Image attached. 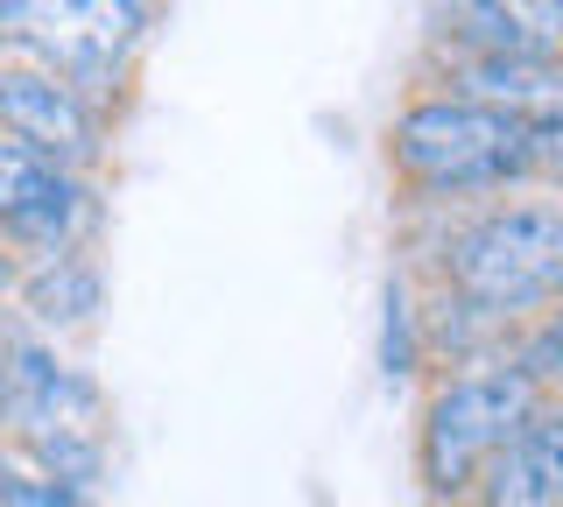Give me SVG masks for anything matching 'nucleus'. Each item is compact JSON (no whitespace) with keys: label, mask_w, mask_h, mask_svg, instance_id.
Listing matches in <instances>:
<instances>
[{"label":"nucleus","mask_w":563,"mask_h":507,"mask_svg":"<svg viewBox=\"0 0 563 507\" xmlns=\"http://www.w3.org/2000/svg\"><path fill=\"white\" fill-rule=\"evenodd\" d=\"M437 289L500 324L507 339L563 304V205L556 198H493L444 225L430 254Z\"/></svg>","instance_id":"obj_1"},{"label":"nucleus","mask_w":563,"mask_h":507,"mask_svg":"<svg viewBox=\"0 0 563 507\" xmlns=\"http://www.w3.org/2000/svg\"><path fill=\"white\" fill-rule=\"evenodd\" d=\"M528 142L521 120L430 85L387 120V169L416 212H472L528 184Z\"/></svg>","instance_id":"obj_2"},{"label":"nucleus","mask_w":563,"mask_h":507,"mask_svg":"<svg viewBox=\"0 0 563 507\" xmlns=\"http://www.w3.org/2000/svg\"><path fill=\"white\" fill-rule=\"evenodd\" d=\"M528 409H536V388H528L521 366H507V353L479 360V366H457V374H437L430 395H422V416H416L422 494L437 507H465L486 459L521 430Z\"/></svg>","instance_id":"obj_3"},{"label":"nucleus","mask_w":563,"mask_h":507,"mask_svg":"<svg viewBox=\"0 0 563 507\" xmlns=\"http://www.w3.org/2000/svg\"><path fill=\"white\" fill-rule=\"evenodd\" d=\"M106 225V190L99 177H70V169L29 155L22 142H0V240L29 261L49 254H92Z\"/></svg>","instance_id":"obj_4"},{"label":"nucleus","mask_w":563,"mask_h":507,"mask_svg":"<svg viewBox=\"0 0 563 507\" xmlns=\"http://www.w3.org/2000/svg\"><path fill=\"white\" fill-rule=\"evenodd\" d=\"M0 142H22L29 155L70 169V177H99L106 148H113V120H99L49 71L0 64Z\"/></svg>","instance_id":"obj_5"},{"label":"nucleus","mask_w":563,"mask_h":507,"mask_svg":"<svg viewBox=\"0 0 563 507\" xmlns=\"http://www.w3.org/2000/svg\"><path fill=\"white\" fill-rule=\"evenodd\" d=\"M465 507H563V388L536 395L521 430L486 459Z\"/></svg>","instance_id":"obj_6"},{"label":"nucleus","mask_w":563,"mask_h":507,"mask_svg":"<svg viewBox=\"0 0 563 507\" xmlns=\"http://www.w3.org/2000/svg\"><path fill=\"white\" fill-rule=\"evenodd\" d=\"M444 92L479 99V107L521 120L528 134L563 128V49H536V57H465L444 64Z\"/></svg>","instance_id":"obj_7"},{"label":"nucleus","mask_w":563,"mask_h":507,"mask_svg":"<svg viewBox=\"0 0 563 507\" xmlns=\"http://www.w3.org/2000/svg\"><path fill=\"white\" fill-rule=\"evenodd\" d=\"M14 310L43 331V339H78V331L99 324L106 310V268L99 254H49L22 268V289H14Z\"/></svg>","instance_id":"obj_8"},{"label":"nucleus","mask_w":563,"mask_h":507,"mask_svg":"<svg viewBox=\"0 0 563 507\" xmlns=\"http://www.w3.org/2000/svg\"><path fill=\"white\" fill-rule=\"evenodd\" d=\"M430 43L444 64L465 57H536V49H556L542 36L536 8H507V0H457V8L430 14Z\"/></svg>","instance_id":"obj_9"},{"label":"nucleus","mask_w":563,"mask_h":507,"mask_svg":"<svg viewBox=\"0 0 563 507\" xmlns=\"http://www.w3.org/2000/svg\"><path fill=\"white\" fill-rule=\"evenodd\" d=\"M380 374L387 381L422 374V296L409 268H387L380 283Z\"/></svg>","instance_id":"obj_10"},{"label":"nucleus","mask_w":563,"mask_h":507,"mask_svg":"<svg viewBox=\"0 0 563 507\" xmlns=\"http://www.w3.org/2000/svg\"><path fill=\"white\" fill-rule=\"evenodd\" d=\"M507 366H521L536 395L563 388V304H550L542 318H528L515 339H507Z\"/></svg>","instance_id":"obj_11"},{"label":"nucleus","mask_w":563,"mask_h":507,"mask_svg":"<svg viewBox=\"0 0 563 507\" xmlns=\"http://www.w3.org/2000/svg\"><path fill=\"white\" fill-rule=\"evenodd\" d=\"M528 184H550L556 205H563V128H550V134L528 142Z\"/></svg>","instance_id":"obj_12"},{"label":"nucleus","mask_w":563,"mask_h":507,"mask_svg":"<svg viewBox=\"0 0 563 507\" xmlns=\"http://www.w3.org/2000/svg\"><path fill=\"white\" fill-rule=\"evenodd\" d=\"M14 289H22V254L0 240V304H14Z\"/></svg>","instance_id":"obj_13"},{"label":"nucleus","mask_w":563,"mask_h":507,"mask_svg":"<svg viewBox=\"0 0 563 507\" xmlns=\"http://www.w3.org/2000/svg\"><path fill=\"white\" fill-rule=\"evenodd\" d=\"M536 22H542V36L563 49V0H536Z\"/></svg>","instance_id":"obj_14"},{"label":"nucleus","mask_w":563,"mask_h":507,"mask_svg":"<svg viewBox=\"0 0 563 507\" xmlns=\"http://www.w3.org/2000/svg\"><path fill=\"white\" fill-rule=\"evenodd\" d=\"M14 437V388H8V374H0V444Z\"/></svg>","instance_id":"obj_15"}]
</instances>
